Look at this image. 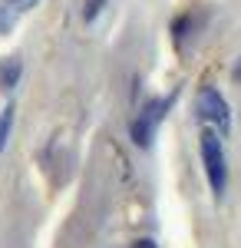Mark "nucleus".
Segmentation results:
<instances>
[{"label": "nucleus", "instance_id": "f257e3e1", "mask_svg": "<svg viewBox=\"0 0 241 248\" xmlns=\"http://www.w3.org/2000/svg\"><path fill=\"white\" fill-rule=\"evenodd\" d=\"M202 162H205V172H208V182H211V192H215V195H225V186H228V166H225L222 139L211 133V129L202 133Z\"/></svg>", "mask_w": 241, "mask_h": 248}, {"label": "nucleus", "instance_id": "f03ea898", "mask_svg": "<svg viewBox=\"0 0 241 248\" xmlns=\"http://www.w3.org/2000/svg\"><path fill=\"white\" fill-rule=\"evenodd\" d=\"M168 106H172V99H155V103H149L146 109L139 113V119L132 123V142H136V146H142V149H149V146H152L155 126H159V119L166 116Z\"/></svg>", "mask_w": 241, "mask_h": 248}, {"label": "nucleus", "instance_id": "7ed1b4c3", "mask_svg": "<svg viewBox=\"0 0 241 248\" xmlns=\"http://www.w3.org/2000/svg\"><path fill=\"white\" fill-rule=\"evenodd\" d=\"M198 119H208V123L218 126V133H228V126H231V113H228L225 96L218 93L215 86H205L202 93H198Z\"/></svg>", "mask_w": 241, "mask_h": 248}, {"label": "nucleus", "instance_id": "20e7f679", "mask_svg": "<svg viewBox=\"0 0 241 248\" xmlns=\"http://www.w3.org/2000/svg\"><path fill=\"white\" fill-rule=\"evenodd\" d=\"M17 79H20V60L7 57L3 63H0V86H3V90H14Z\"/></svg>", "mask_w": 241, "mask_h": 248}, {"label": "nucleus", "instance_id": "39448f33", "mask_svg": "<svg viewBox=\"0 0 241 248\" xmlns=\"http://www.w3.org/2000/svg\"><path fill=\"white\" fill-rule=\"evenodd\" d=\"M106 7V0H86V10H83V17H86V23H93L96 17H99V10Z\"/></svg>", "mask_w": 241, "mask_h": 248}, {"label": "nucleus", "instance_id": "423d86ee", "mask_svg": "<svg viewBox=\"0 0 241 248\" xmlns=\"http://www.w3.org/2000/svg\"><path fill=\"white\" fill-rule=\"evenodd\" d=\"M10 123H14V109L0 116V153H3V142H7V133H10Z\"/></svg>", "mask_w": 241, "mask_h": 248}, {"label": "nucleus", "instance_id": "0eeeda50", "mask_svg": "<svg viewBox=\"0 0 241 248\" xmlns=\"http://www.w3.org/2000/svg\"><path fill=\"white\" fill-rule=\"evenodd\" d=\"M10 27H14V14H7V10L0 7V33H3V30H10Z\"/></svg>", "mask_w": 241, "mask_h": 248}, {"label": "nucleus", "instance_id": "6e6552de", "mask_svg": "<svg viewBox=\"0 0 241 248\" xmlns=\"http://www.w3.org/2000/svg\"><path fill=\"white\" fill-rule=\"evenodd\" d=\"M37 3H40V0H10V7H14V10H33Z\"/></svg>", "mask_w": 241, "mask_h": 248}, {"label": "nucleus", "instance_id": "1a4fd4ad", "mask_svg": "<svg viewBox=\"0 0 241 248\" xmlns=\"http://www.w3.org/2000/svg\"><path fill=\"white\" fill-rule=\"evenodd\" d=\"M132 248H155V242H149V238H142V242H136Z\"/></svg>", "mask_w": 241, "mask_h": 248}, {"label": "nucleus", "instance_id": "9d476101", "mask_svg": "<svg viewBox=\"0 0 241 248\" xmlns=\"http://www.w3.org/2000/svg\"><path fill=\"white\" fill-rule=\"evenodd\" d=\"M238 77H241V66H238Z\"/></svg>", "mask_w": 241, "mask_h": 248}]
</instances>
